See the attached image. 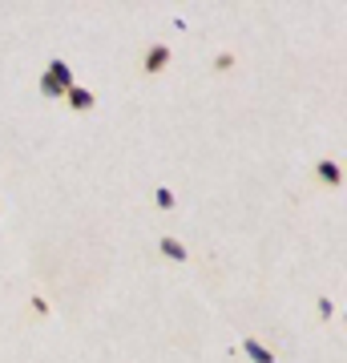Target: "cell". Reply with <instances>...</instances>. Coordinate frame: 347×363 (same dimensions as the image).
I'll return each mask as SVG.
<instances>
[{
    "label": "cell",
    "mask_w": 347,
    "mask_h": 363,
    "mask_svg": "<svg viewBox=\"0 0 347 363\" xmlns=\"http://www.w3.org/2000/svg\"><path fill=\"white\" fill-rule=\"evenodd\" d=\"M319 178L327 182V186H339V182H343V169H339V162L323 157V162H319Z\"/></svg>",
    "instance_id": "cell-5"
},
{
    "label": "cell",
    "mask_w": 347,
    "mask_h": 363,
    "mask_svg": "<svg viewBox=\"0 0 347 363\" xmlns=\"http://www.w3.org/2000/svg\"><path fill=\"white\" fill-rule=\"evenodd\" d=\"M166 65H170V45H166V40L150 45V52H145V73L154 77V73H162Z\"/></svg>",
    "instance_id": "cell-2"
},
{
    "label": "cell",
    "mask_w": 347,
    "mask_h": 363,
    "mask_svg": "<svg viewBox=\"0 0 347 363\" xmlns=\"http://www.w3.org/2000/svg\"><path fill=\"white\" fill-rule=\"evenodd\" d=\"M158 206H162V210H170V206H174V194H170V190H166V186H158Z\"/></svg>",
    "instance_id": "cell-7"
},
{
    "label": "cell",
    "mask_w": 347,
    "mask_h": 363,
    "mask_svg": "<svg viewBox=\"0 0 347 363\" xmlns=\"http://www.w3.org/2000/svg\"><path fill=\"white\" fill-rule=\"evenodd\" d=\"M231 65H234V52H219V61H214V69H219V73H226Z\"/></svg>",
    "instance_id": "cell-8"
},
{
    "label": "cell",
    "mask_w": 347,
    "mask_h": 363,
    "mask_svg": "<svg viewBox=\"0 0 347 363\" xmlns=\"http://www.w3.org/2000/svg\"><path fill=\"white\" fill-rule=\"evenodd\" d=\"M69 89H73V69L65 65V61H53V65L40 73V93H49V97H65Z\"/></svg>",
    "instance_id": "cell-1"
},
{
    "label": "cell",
    "mask_w": 347,
    "mask_h": 363,
    "mask_svg": "<svg viewBox=\"0 0 347 363\" xmlns=\"http://www.w3.org/2000/svg\"><path fill=\"white\" fill-rule=\"evenodd\" d=\"M158 247H162V255H166V259H174V262H186V259H190V255H186V247H182L178 238H162Z\"/></svg>",
    "instance_id": "cell-6"
},
{
    "label": "cell",
    "mask_w": 347,
    "mask_h": 363,
    "mask_svg": "<svg viewBox=\"0 0 347 363\" xmlns=\"http://www.w3.org/2000/svg\"><path fill=\"white\" fill-rule=\"evenodd\" d=\"M93 101H97V97H93V93L85 89V85H73V89L65 93V105H69V109H77V113L93 109Z\"/></svg>",
    "instance_id": "cell-3"
},
{
    "label": "cell",
    "mask_w": 347,
    "mask_h": 363,
    "mask_svg": "<svg viewBox=\"0 0 347 363\" xmlns=\"http://www.w3.org/2000/svg\"><path fill=\"white\" fill-rule=\"evenodd\" d=\"M243 351H246V355H250L255 363H275V351H270V347H263L258 339H243Z\"/></svg>",
    "instance_id": "cell-4"
}]
</instances>
